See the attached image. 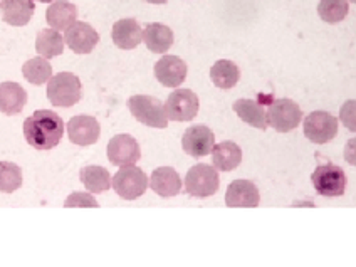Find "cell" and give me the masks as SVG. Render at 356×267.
<instances>
[{"label":"cell","mask_w":356,"mask_h":267,"mask_svg":"<svg viewBox=\"0 0 356 267\" xmlns=\"http://www.w3.org/2000/svg\"><path fill=\"white\" fill-rule=\"evenodd\" d=\"M35 51L46 59L58 58L64 51V38L56 29H42L35 38Z\"/></svg>","instance_id":"d4e9b609"},{"label":"cell","mask_w":356,"mask_h":267,"mask_svg":"<svg viewBox=\"0 0 356 267\" xmlns=\"http://www.w3.org/2000/svg\"><path fill=\"white\" fill-rule=\"evenodd\" d=\"M350 12V2L348 0H321L318 3V15L327 24H338Z\"/></svg>","instance_id":"83f0119b"},{"label":"cell","mask_w":356,"mask_h":267,"mask_svg":"<svg viewBox=\"0 0 356 267\" xmlns=\"http://www.w3.org/2000/svg\"><path fill=\"white\" fill-rule=\"evenodd\" d=\"M22 187V170L10 161H0V192L14 193Z\"/></svg>","instance_id":"f1b7e54d"},{"label":"cell","mask_w":356,"mask_h":267,"mask_svg":"<svg viewBox=\"0 0 356 267\" xmlns=\"http://www.w3.org/2000/svg\"><path fill=\"white\" fill-rule=\"evenodd\" d=\"M83 98V84L72 72H59L47 81V99L56 108H71Z\"/></svg>","instance_id":"7a4b0ae2"},{"label":"cell","mask_w":356,"mask_h":267,"mask_svg":"<svg viewBox=\"0 0 356 267\" xmlns=\"http://www.w3.org/2000/svg\"><path fill=\"white\" fill-rule=\"evenodd\" d=\"M64 207H91V209H98L99 204L96 202V198L92 197V193H86V192H74L72 195H70L64 202Z\"/></svg>","instance_id":"f546056e"},{"label":"cell","mask_w":356,"mask_h":267,"mask_svg":"<svg viewBox=\"0 0 356 267\" xmlns=\"http://www.w3.org/2000/svg\"><path fill=\"white\" fill-rule=\"evenodd\" d=\"M101 135V127L98 120L92 118V116H74L67 121V136L70 141L79 147H89V145H95L99 140Z\"/></svg>","instance_id":"4fadbf2b"},{"label":"cell","mask_w":356,"mask_h":267,"mask_svg":"<svg viewBox=\"0 0 356 267\" xmlns=\"http://www.w3.org/2000/svg\"><path fill=\"white\" fill-rule=\"evenodd\" d=\"M220 187V177L213 165L198 163L187 172L185 192L195 198H207L217 193Z\"/></svg>","instance_id":"277c9868"},{"label":"cell","mask_w":356,"mask_h":267,"mask_svg":"<svg viewBox=\"0 0 356 267\" xmlns=\"http://www.w3.org/2000/svg\"><path fill=\"white\" fill-rule=\"evenodd\" d=\"M311 180H313L314 190L318 192V195L341 197L345 193L346 175L345 170L338 167V165H319L313 172V175H311Z\"/></svg>","instance_id":"52a82bcc"},{"label":"cell","mask_w":356,"mask_h":267,"mask_svg":"<svg viewBox=\"0 0 356 267\" xmlns=\"http://www.w3.org/2000/svg\"><path fill=\"white\" fill-rule=\"evenodd\" d=\"M111 185L121 198L135 200V198H140L147 192L148 177L136 165H128V167H121V170L116 172V175L113 177Z\"/></svg>","instance_id":"5b68a950"},{"label":"cell","mask_w":356,"mask_h":267,"mask_svg":"<svg viewBox=\"0 0 356 267\" xmlns=\"http://www.w3.org/2000/svg\"><path fill=\"white\" fill-rule=\"evenodd\" d=\"M147 2H149V3H156V6H159V3H167L168 0H147Z\"/></svg>","instance_id":"d6a6232c"},{"label":"cell","mask_w":356,"mask_h":267,"mask_svg":"<svg viewBox=\"0 0 356 267\" xmlns=\"http://www.w3.org/2000/svg\"><path fill=\"white\" fill-rule=\"evenodd\" d=\"M305 136L316 145L330 143L338 135L339 121L327 111H313L305 120Z\"/></svg>","instance_id":"ba28073f"},{"label":"cell","mask_w":356,"mask_h":267,"mask_svg":"<svg viewBox=\"0 0 356 267\" xmlns=\"http://www.w3.org/2000/svg\"><path fill=\"white\" fill-rule=\"evenodd\" d=\"M27 103V91L19 83L6 81L0 84V113L7 116L19 115Z\"/></svg>","instance_id":"d6986e66"},{"label":"cell","mask_w":356,"mask_h":267,"mask_svg":"<svg viewBox=\"0 0 356 267\" xmlns=\"http://www.w3.org/2000/svg\"><path fill=\"white\" fill-rule=\"evenodd\" d=\"M128 109L133 118L149 128H167L168 116L165 104L148 95H135L128 99Z\"/></svg>","instance_id":"3957f363"},{"label":"cell","mask_w":356,"mask_h":267,"mask_svg":"<svg viewBox=\"0 0 356 267\" xmlns=\"http://www.w3.org/2000/svg\"><path fill=\"white\" fill-rule=\"evenodd\" d=\"M38 2H46V3H49V2H54V0H38Z\"/></svg>","instance_id":"836d02e7"},{"label":"cell","mask_w":356,"mask_h":267,"mask_svg":"<svg viewBox=\"0 0 356 267\" xmlns=\"http://www.w3.org/2000/svg\"><path fill=\"white\" fill-rule=\"evenodd\" d=\"M339 121L343 127L356 133V99H348L339 109Z\"/></svg>","instance_id":"4dcf8cb0"},{"label":"cell","mask_w":356,"mask_h":267,"mask_svg":"<svg viewBox=\"0 0 356 267\" xmlns=\"http://www.w3.org/2000/svg\"><path fill=\"white\" fill-rule=\"evenodd\" d=\"M213 145H216V135L209 127L204 124H193L184 133L181 138V147L187 155L193 159H202L212 153Z\"/></svg>","instance_id":"8fae6325"},{"label":"cell","mask_w":356,"mask_h":267,"mask_svg":"<svg viewBox=\"0 0 356 267\" xmlns=\"http://www.w3.org/2000/svg\"><path fill=\"white\" fill-rule=\"evenodd\" d=\"M187 63L178 56H163L155 64V78L165 88H178L187 78Z\"/></svg>","instance_id":"5bb4252c"},{"label":"cell","mask_w":356,"mask_h":267,"mask_svg":"<svg viewBox=\"0 0 356 267\" xmlns=\"http://www.w3.org/2000/svg\"><path fill=\"white\" fill-rule=\"evenodd\" d=\"M348 2H353V3H356V0H348Z\"/></svg>","instance_id":"e575fe53"},{"label":"cell","mask_w":356,"mask_h":267,"mask_svg":"<svg viewBox=\"0 0 356 267\" xmlns=\"http://www.w3.org/2000/svg\"><path fill=\"white\" fill-rule=\"evenodd\" d=\"M234 111L237 113V116L244 123H248L249 127L259 128V129H267V111L264 109L259 101L254 99H237L234 103Z\"/></svg>","instance_id":"603a6c76"},{"label":"cell","mask_w":356,"mask_h":267,"mask_svg":"<svg viewBox=\"0 0 356 267\" xmlns=\"http://www.w3.org/2000/svg\"><path fill=\"white\" fill-rule=\"evenodd\" d=\"M106 155L115 167H128L141 159V148L131 135H116L109 140Z\"/></svg>","instance_id":"30bf717a"},{"label":"cell","mask_w":356,"mask_h":267,"mask_svg":"<svg viewBox=\"0 0 356 267\" xmlns=\"http://www.w3.org/2000/svg\"><path fill=\"white\" fill-rule=\"evenodd\" d=\"M242 161V149L234 141H222L213 145L212 163L217 172H232Z\"/></svg>","instance_id":"44dd1931"},{"label":"cell","mask_w":356,"mask_h":267,"mask_svg":"<svg viewBox=\"0 0 356 267\" xmlns=\"http://www.w3.org/2000/svg\"><path fill=\"white\" fill-rule=\"evenodd\" d=\"M111 39L116 47L123 51L136 49L143 40V31H141L138 20L121 19L113 26Z\"/></svg>","instance_id":"2e32d148"},{"label":"cell","mask_w":356,"mask_h":267,"mask_svg":"<svg viewBox=\"0 0 356 267\" xmlns=\"http://www.w3.org/2000/svg\"><path fill=\"white\" fill-rule=\"evenodd\" d=\"M173 31L168 26L159 22H152L145 27L143 31V42L148 47V51L155 52V54H165L170 47L173 46Z\"/></svg>","instance_id":"ffe728a7"},{"label":"cell","mask_w":356,"mask_h":267,"mask_svg":"<svg viewBox=\"0 0 356 267\" xmlns=\"http://www.w3.org/2000/svg\"><path fill=\"white\" fill-rule=\"evenodd\" d=\"M79 178L89 193H103L111 187V175L106 168L99 165L81 168Z\"/></svg>","instance_id":"cb8c5ba5"},{"label":"cell","mask_w":356,"mask_h":267,"mask_svg":"<svg viewBox=\"0 0 356 267\" xmlns=\"http://www.w3.org/2000/svg\"><path fill=\"white\" fill-rule=\"evenodd\" d=\"M198 96L192 89H175L165 103V111L173 121H192L198 115Z\"/></svg>","instance_id":"9c48e42d"},{"label":"cell","mask_w":356,"mask_h":267,"mask_svg":"<svg viewBox=\"0 0 356 267\" xmlns=\"http://www.w3.org/2000/svg\"><path fill=\"white\" fill-rule=\"evenodd\" d=\"M343 155H345V160L348 163L356 167V138H351L345 145V153H343Z\"/></svg>","instance_id":"1f68e13d"},{"label":"cell","mask_w":356,"mask_h":267,"mask_svg":"<svg viewBox=\"0 0 356 267\" xmlns=\"http://www.w3.org/2000/svg\"><path fill=\"white\" fill-rule=\"evenodd\" d=\"M64 42L76 54H89L98 46L99 34L88 22H74L66 29Z\"/></svg>","instance_id":"7c38bea8"},{"label":"cell","mask_w":356,"mask_h":267,"mask_svg":"<svg viewBox=\"0 0 356 267\" xmlns=\"http://www.w3.org/2000/svg\"><path fill=\"white\" fill-rule=\"evenodd\" d=\"M24 78L29 81L34 86H40V84L47 83L52 78V67L49 60L46 58H34L29 59L22 66Z\"/></svg>","instance_id":"4316f807"},{"label":"cell","mask_w":356,"mask_h":267,"mask_svg":"<svg viewBox=\"0 0 356 267\" xmlns=\"http://www.w3.org/2000/svg\"><path fill=\"white\" fill-rule=\"evenodd\" d=\"M78 17V7L67 0H58L51 2L49 9L46 12V20L51 26V29L66 31L71 24L76 22Z\"/></svg>","instance_id":"7402d4cb"},{"label":"cell","mask_w":356,"mask_h":267,"mask_svg":"<svg viewBox=\"0 0 356 267\" xmlns=\"http://www.w3.org/2000/svg\"><path fill=\"white\" fill-rule=\"evenodd\" d=\"M34 12V0H0V15H2V20L14 27L27 26Z\"/></svg>","instance_id":"e0dca14e"},{"label":"cell","mask_w":356,"mask_h":267,"mask_svg":"<svg viewBox=\"0 0 356 267\" xmlns=\"http://www.w3.org/2000/svg\"><path fill=\"white\" fill-rule=\"evenodd\" d=\"M302 120V109L293 99H274L267 109V124L279 133H289Z\"/></svg>","instance_id":"8992f818"},{"label":"cell","mask_w":356,"mask_h":267,"mask_svg":"<svg viewBox=\"0 0 356 267\" xmlns=\"http://www.w3.org/2000/svg\"><path fill=\"white\" fill-rule=\"evenodd\" d=\"M261 202L259 188L250 180H234L225 192V205L227 207H257Z\"/></svg>","instance_id":"9a60e30c"},{"label":"cell","mask_w":356,"mask_h":267,"mask_svg":"<svg viewBox=\"0 0 356 267\" xmlns=\"http://www.w3.org/2000/svg\"><path fill=\"white\" fill-rule=\"evenodd\" d=\"M149 187L156 195L163 198L175 197L181 190V178L175 168L160 167L153 170L152 177H149Z\"/></svg>","instance_id":"ac0fdd59"},{"label":"cell","mask_w":356,"mask_h":267,"mask_svg":"<svg viewBox=\"0 0 356 267\" xmlns=\"http://www.w3.org/2000/svg\"><path fill=\"white\" fill-rule=\"evenodd\" d=\"M64 121L58 113L39 109L24 121V136L32 148L47 152L58 147L64 136Z\"/></svg>","instance_id":"6da1fadb"},{"label":"cell","mask_w":356,"mask_h":267,"mask_svg":"<svg viewBox=\"0 0 356 267\" xmlns=\"http://www.w3.org/2000/svg\"><path fill=\"white\" fill-rule=\"evenodd\" d=\"M210 79L220 89H230L234 88L241 79V71L236 66V63L227 59L217 60L210 70Z\"/></svg>","instance_id":"484cf974"}]
</instances>
